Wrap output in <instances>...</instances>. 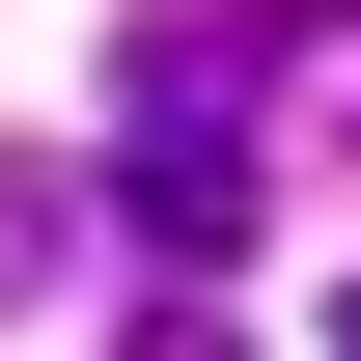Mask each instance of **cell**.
Instances as JSON below:
<instances>
[{
    "label": "cell",
    "mask_w": 361,
    "mask_h": 361,
    "mask_svg": "<svg viewBox=\"0 0 361 361\" xmlns=\"http://www.w3.org/2000/svg\"><path fill=\"white\" fill-rule=\"evenodd\" d=\"M250 84H278V28H195V0L111 28V111H139V139H250Z\"/></svg>",
    "instance_id": "cell-1"
},
{
    "label": "cell",
    "mask_w": 361,
    "mask_h": 361,
    "mask_svg": "<svg viewBox=\"0 0 361 361\" xmlns=\"http://www.w3.org/2000/svg\"><path fill=\"white\" fill-rule=\"evenodd\" d=\"M111 223L167 250V278H223L250 250V139H111Z\"/></svg>",
    "instance_id": "cell-2"
},
{
    "label": "cell",
    "mask_w": 361,
    "mask_h": 361,
    "mask_svg": "<svg viewBox=\"0 0 361 361\" xmlns=\"http://www.w3.org/2000/svg\"><path fill=\"white\" fill-rule=\"evenodd\" d=\"M111 361H250V334H223V278H167V306H139Z\"/></svg>",
    "instance_id": "cell-3"
},
{
    "label": "cell",
    "mask_w": 361,
    "mask_h": 361,
    "mask_svg": "<svg viewBox=\"0 0 361 361\" xmlns=\"http://www.w3.org/2000/svg\"><path fill=\"white\" fill-rule=\"evenodd\" d=\"M334 361H361V306H334Z\"/></svg>",
    "instance_id": "cell-4"
}]
</instances>
